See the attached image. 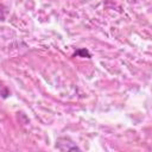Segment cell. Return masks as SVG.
<instances>
[{"instance_id": "obj_1", "label": "cell", "mask_w": 152, "mask_h": 152, "mask_svg": "<svg viewBox=\"0 0 152 152\" xmlns=\"http://www.w3.org/2000/svg\"><path fill=\"white\" fill-rule=\"evenodd\" d=\"M63 139L65 142H61L58 140L56 144V147L58 150H61V151H80V147H77L74 142L69 141V139H65V138H63Z\"/></svg>"}, {"instance_id": "obj_2", "label": "cell", "mask_w": 152, "mask_h": 152, "mask_svg": "<svg viewBox=\"0 0 152 152\" xmlns=\"http://www.w3.org/2000/svg\"><path fill=\"white\" fill-rule=\"evenodd\" d=\"M83 57V58H90L91 57V53L89 52V50H87L86 48H82V49H77L74 53H72V57Z\"/></svg>"}]
</instances>
